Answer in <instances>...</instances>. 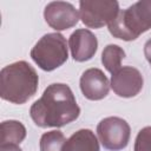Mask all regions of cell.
I'll return each mask as SVG.
<instances>
[{"instance_id": "6da1fadb", "label": "cell", "mask_w": 151, "mask_h": 151, "mask_svg": "<svg viewBox=\"0 0 151 151\" xmlns=\"http://www.w3.org/2000/svg\"><path fill=\"white\" fill-rule=\"evenodd\" d=\"M80 114V107L68 85L54 83L48 85L42 96L35 100L29 116L39 127H61L74 122Z\"/></svg>"}, {"instance_id": "7a4b0ae2", "label": "cell", "mask_w": 151, "mask_h": 151, "mask_svg": "<svg viewBox=\"0 0 151 151\" xmlns=\"http://www.w3.org/2000/svg\"><path fill=\"white\" fill-rule=\"evenodd\" d=\"M38 85L37 71L25 60L12 63L0 71V97L9 103L25 104L37 93Z\"/></svg>"}, {"instance_id": "3957f363", "label": "cell", "mask_w": 151, "mask_h": 151, "mask_svg": "<svg viewBox=\"0 0 151 151\" xmlns=\"http://www.w3.org/2000/svg\"><path fill=\"white\" fill-rule=\"evenodd\" d=\"M109 32L124 41L136 40L151 28V0H140L119 11L116 19L109 24Z\"/></svg>"}, {"instance_id": "277c9868", "label": "cell", "mask_w": 151, "mask_h": 151, "mask_svg": "<svg viewBox=\"0 0 151 151\" xmlns=\"http://www.w3.org/2000/svg\"><path fill=\"white\" fill-rule=\"evenodd\" d=\"M67 48L66 39L61 33H47L33 46L31 50V58L42 71L51 72L67 61Z\"/></svg>"}, {"instance_id": "5b68a950", "label": "cell", "mask_w": 151, "mask_h": 151, "mask_svg": "<svg viewBox=\"0 0 151 151\" xmlns=\"http://www.w3.org/2000/svg\"><path fill=\"white\" fill-rule=\"evenodd\" d=\"M119 4L116 0H81L79 1V17L83 24L90 28L109 26L119 13Z\"/></svg>"}, {"instance_id": "8992f818", "label": "cell", "mask_w": 151, "mask_h": 151, "mask_svg": "<svg viewBox=\"0 0 151 151\" xmlns=\"http://www.w3.org/2000/svg\"><path fill=\"white\" fill-rule=\"evenodd\" d=\"M97 134L103 147L109 151H120L129 144L131 127L120 117H106L97 125Z\"/></svg>"}, {"instance_id": "52a82bcc", "label": "cell", "mask_w": 151, "mask_h": 151, "mask_svg": "<svg viewBox=\"0 0 151 151\" xmlns=\"http://www.w3.org/2000/svg\"><path fill=\"white\" fill-rule=\"evenodd\" d=\"M44 18L47 25L58 32L76 26L79 21V13L70 2L52 1L46 5L44 9Z\"/></svg>"}, {"instance_id": "ba28073f", "label": "cell", "mask_w": 151, "mask_h": 151, "mask_svg": "<svg viewBox=\"0 0 151 151\" xmlns=\"http://www.w3.org/2000/svg\"><path fill=\"white\" fill-rule=\"evenodd\" d=\"M144 79L142 73L132 66H123L111 76L110 86L122 98L136 97L143 88Z\"/></svg>"}, {"instance_id": "9c48e42d", "label": "cell", "mask_w": 151, "mask_h": 151, "mask_svg": "<svg viewBox=\"0 0 151 151\" xmlns=\"http://www.w3.org/2000/svg\"><path fill=\"white\" fill-rule=\"evenodd\" d=\"M80 90L88 100H101L110 91V83L105 73L97 67L88 68L80 77Z\"/></svg>"}, {"instance_id": "30bf717a", "label": "cell", "mask_w": 151, "mask_h": 151, "mask_svg": "<svg viewBox=\"0 0 151 151\" xmlns=\"http://www.w3.org/2000/svg\"><path fill=\"white\" fill-rule=\"evenodd\" d=\"M68 46L73 60L83 63L94 57L98 48V40L90 29L79 28L70 35Z\"/></svg>"}, {"instance_id": "8fae6325", "label": "cell", "mask_w": 151, "mask_h": 151, "mask_svg": "<svg viewBox=\"0 0 151 151\" xmlns=\"http://www.w3.org/2000/svg\"><path fill=\"white\" fill-rule=\"evenodd\" d=\"M61 151H99V142L92 130L81 129L66 139Z\"/></svg>"}, {"instance_id": "7c38bea8", "label": "cell", "mask_w": 151, "mask_h": 151, "mask_svg": "<svg viewBox=\"0 0 151 151\" xmlns=\"http://www.w3.org/2000/svg\"><path fill=\"white\" fill-rule=\"evenodd\" d=\"M26 127L19 120H5L0 124V145H19L26 138Z\"/></svg>"}, {"instance_id": "4fadbf2b", "label": "cell", "mask_w": 151, "mask_h": 151, "mask_svg": "<svg viewBox=\"0 0 151 151\" xmlns=\"http://www.w3.org/2000/svg\"><path fill=\"white\" fill-rule=\"evenodd\" d=\"M125 58L124 50L114 44H109L101 52V63L106 71L111 74L116 73L122 67V60Z\"/></svg>"}, {"instance_id": "5bb4252c", "label": "cell", "mask_w": 151, "mask_h": 151, "mask_svg": "<svg viewBox=\"0 0 151 151\" xmlns=\"http://www.w3.org/2000/svg\"><path fill=\"white\" fill-rule=\"evenodd\" d=\"M66 138L59 130H52L45 132L40 138V151H61Z\"/></svg>"}, {"instance_id": "9a60e30c", "label": "cell", "mask_w": 151, "mask_h": 151, "mask_svg": "<svg viewBox=\"0 0 151 151\" xmlns=\"http://www.w3.org/2000/svg\"><path fill=\"white\" fill-rule=\"evenodd\" d=\"M133 151H151V126H145L138 132Z\"/></svg>"}, {"instance_id": "2e32d148", "label": "cell", "mask_w": 151, "mask_h": 151, "mask_svg": "<svg viewBox=\"0 0 151 151\" xmlns=\"http://www.w3.org/2000/svg\"><path fill=\"white\" fill-rule=\"evenodd\" d=\"M144 55L151 66V38L144 44Z\"/></svg>"}, {"instance_id": "e0dca14e", "label": "cell", "mask_w": 151, "mask_h": 151, "mask_svg": "<svg viewBox=\"0 0 151 151\" xmlns=\"http://www.w3.org/2000/svg\"><path fill=\"white\" fill-rule=\"evenodd\" d=\"M0 151H22L17 144H6L0 145Z\"/></svg>"}]
</instances>
